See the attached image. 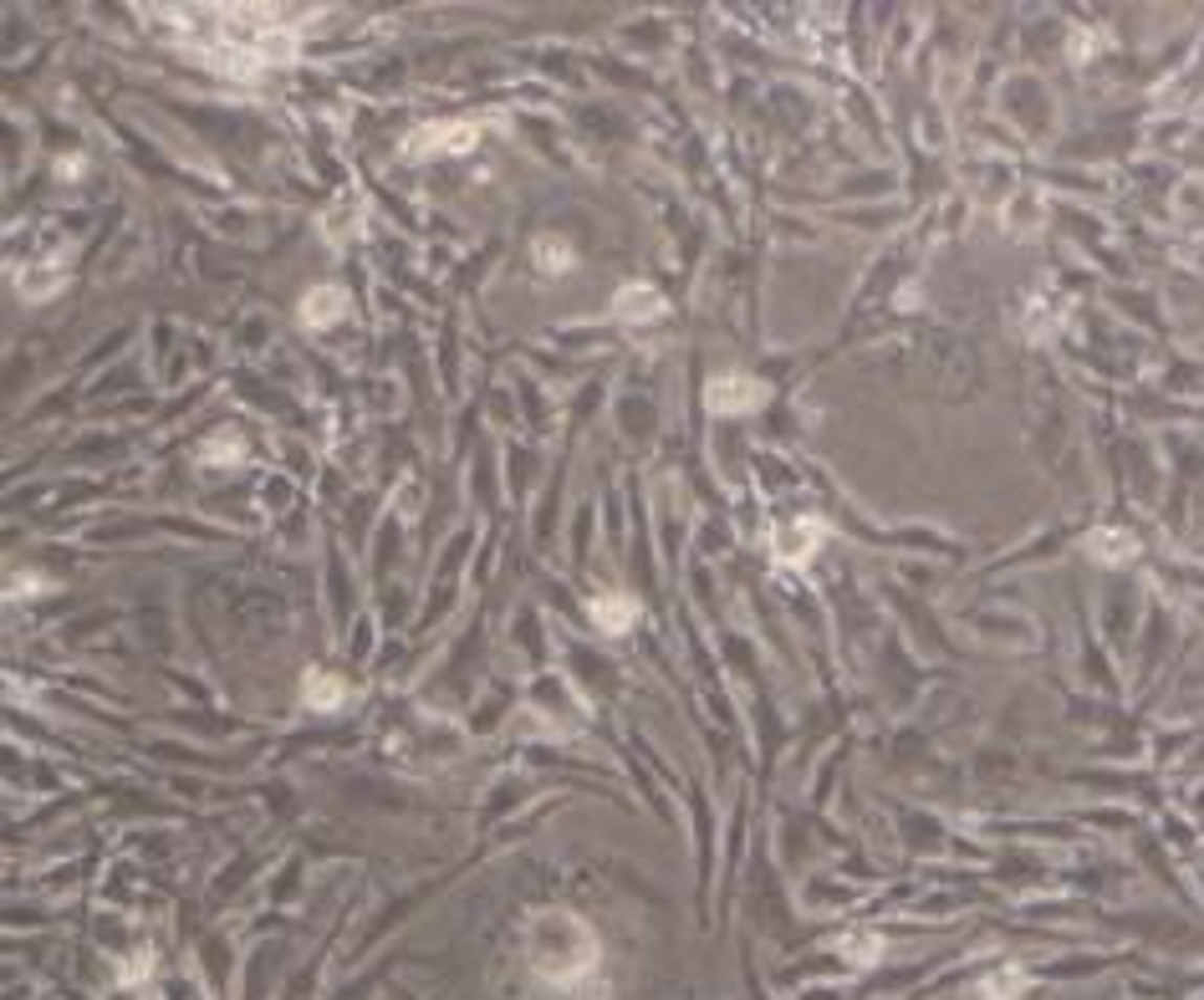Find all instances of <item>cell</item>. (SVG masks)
<instances>
[{"mask_svg":"<svg viewBox=\"0 0 1204 1000\" xmlns=\"http://www.w3.org/2000/svg\"><path fill=\"white\" fill-rule=\"evenodd\" d=\"M526 960L542 975L546 985L556 991H577L597 975L603 944L587 929V919H577L572 909H542L526 923Z\"/></svg>","mask_w":1204,"mask_h":1000,"instance_id":"6da1fadb","label":"cell"},{"mask_svg":"<svg viewBox=\"0 0 1204 1000\" xmlns=\"http://www.w3.org/2000/svg\"><path fill=\"white\" fill-rule=\"evenodd\" d=\"M475 144H480V123H469V117H444V123L414 128V133L403 138L398 154L409 158V164H424V158H444V154H469Z\"/></svg>","mask_w":1204,"mask_h":1000,"instance_id":"7a4b0ae2","label":"cell"},{"mask_svg":"<svg viewBox=\"0 0 1204 1000\" xmlns=\"http://www.w3.org/2000/svg\"><path fill=\"white\" fill-rule=\"evenodd\" d=\"M822 537H827L822 516H796V521L776 526V537H771V551H776L781 567H807V562L816 557V546H822Z\"/></svg>","mask_w":1204,"mask_h":1000,"instance_id":"3957f363","label":"cell"},{"mask_svg":"<svg viewBox=\"0 0 1204 1000\" xmlns=\"http://www.w3.org/2000/svg\"><path fill=\"white\" fill-rule=\"evenodd\" d=\"M704 398H709V409H715V414H725V419H730V414H750V409H761V404H766V388L756 384L750 373H720V378H709V393H704Z\"/></svg>","mask_w":1204,"mask_h":1000,"instance_id":"277c9868","label":"cell"},{"mask_svg":"<svg viewBox=\"0 0 1204 1000\" xmlns=\"http://www.w3.org/2000/svg\"><path fill=\"white\" fill-rule=\"evenodd\" d=\"M663 311H669V302H663L659 286H649V281H628V286L613 291V317H618L622 327H649V322H659Z\"/></svg>","mask_w":1204,"mask_h":1000,"instance_id":"5b68a950","label":"cell"},{"mask_svg":"<svg viewBox=\"0 0 1204 1000\" xmlns=\"http://www.w3.org/2000/svg\"><path fill=\"white\" fill-rule=\"evenodd\" d=\"M348 317V291L337 286V281H327V286H311L307 297L297 302V322L307 327V332H322V327H337Z\"/></svg>","mask_w":1204,"mask_h":1000,"instance_id":"8992f818","label":"cell"},{"mask_svg":"<svg viewBox=\"0 0 1204 1000\" xmlns=\"http://www.w3.org/2000/svg\"><path fill=\"white\" fill-rule=\"evenodd\" d=\"M592 623L618 638V633H628L638 623V597H628V592H597L592 597Z\"/></svg>","mask_w":1204,"mask_h":1000,"instance_id":"52a82bcc","label":"cell"},{"mask_svg":"<svg viewBox=\"0 0 1204 1000\" xmlns=\"http://www.w3.org/2000/svg\"><path fill=\"white\" fill-rule=\"evenodd\" d=\"M531 261H537L542 276H567V270L577 266V256H572L567 235H556V231H542L537 240H531Z\"/></svg>","mask_w":1204,"mask_h":1000,"instance_id":"ba28073f","label":"cell"},{"mask_svg":"<svg viewBox=\"0 0 1204 1000\" xmlns=\"http://www.w3.org/2000/svg\"><path fill=\"white\" fill-rule=\"evenodd\" d=\"M343 699H348V684L337 674H327V669H307L302 674V704L307 710H337Z\"/></svg>","mask_w":1204,"mask_h":1000,"instance_id":"9c48e42d","label":"cell"},{"mask_svg":"<svg viewBox=\"0 0 1204 1000\" xmlns=\"http://www.w3.org/2000/svg\"><path fill=\"white\" fill-rule=\"evenodd\" d=\"M1088 551L1097 562H1108V567H1123V562L1138 557V541L1128 537V531H1118V526H1097L1088 537Z\"/></svg>","mask_w":1204,"mask_h":1000,"instance_id":"30bf717a","label":"cell"},{"mask_svg":"<svg viewBox=\"0 0 1204 1000\" xmlns=\"http://www.w3.org/2000/svg\"><path fill=\"white\" fill-rule=\"evenodd\" d=\"M357 231H363V204H357L352 194H343V199H337V210L322 220V235H327L332 245H343V240H352Z\"/></svg>","mask_w":1204,"mask_h":1000,"instance_id":"8fae6325","label":"cell"},{"mask_svg":"<svg viewBox=\"0 0 1204 1000\" xmlns=\"http://www.w3.org/2000/svg\"><path fill=\"white\" fill-rule=\"evenodd\" d=\"M1021 991H1026V975H1021V970H995V975L980 980L975 996L980 1000H1021Z\"/></svg>","mask_w":1204,"mask_h":1000,"instance_id":"7c38bea8","label":"cell"},{"mask_svg":"<svg viewBox=\"0 0 1204 1000\" xmlns=\"http://www.w3.org/2000/svg\"><path fill=\"white\" fill-rule=\"evenodd\" d=\"M240 455H245V444H240L235 434H215V439H204V444H199V460H210V464H215V460L231 464V460H240Z\"/></svg>","mask_w":1204,"mask_h":1000,"instance_id":"4fadbf2b","label":"cell"},{"mask_svg":"<svg viewBox=\"0 0 1204 1000\" xmlns=\"http://www.w3.org/2000/svg\"><path fill=\"white\" fill-rule=\"evenodd\" d=\"M848 955H853V964H873L883 955V944H878L873 934H857V939H848Z\"/></svg>","mask_w":1204,"mask_h":1000,"instance_id":"5bb4252c","label":"cell"}]
</instances>
